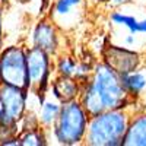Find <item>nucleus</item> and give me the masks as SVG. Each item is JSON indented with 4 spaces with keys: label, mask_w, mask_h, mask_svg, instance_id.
I'll use <instances>...</instances> for the list:
<instances>
[{
    "label": "nucleus",
    "mask_w": 146,
    "mask_h": 146,
    "mask_svg": "<svg viewBox=\"0 0 146 146\" xmlns=\"http://www.w3.org/2000/svg\"><path fill=\"white\" fill-rule=\"evenodd\" d=\"M133 98L126 91L121 76L105 63L96 64L92 75L82 82L79 102L89 117L108 110H120ZM135 100V98H133Z\"/></svg>",
    "instance_id": "f257e3e1"
},
{
    "label": "nucleus",
    "mask_w": 146,
    "mask_h": 146,
    "mask_svg": "<svg viewBox=\"0 0 146 146\" xmlns=\"http://www.w3.org/2000/svg\"><path fill=\"white\" fill-rule=\"evenodd\" d=\"M129 115L120 110H108L89 117L85 143L95 146H118L123 145L129 129Z\"/></svg>",
    "instance_id": "f03ea898"
},
{
    "label": "nucleus",
    "mask_w": 146,
    "mask_h": 146,
    "mask_svg": "<svg viewBox=\"0 0 146 146\" xmlns=\"http://www.w3.org/2000/svg\"><path fill=\"white\" fill-rule=\"evenodd\" d=\"M89 121V114L79 101L63 102L53 124V133L58 143L62 145H76L85 139Z\"/></svg>",
    "instance_id": "7ed1b4c3"
},
{
    "label": "nucleus",
    "mask_w": 146,
    "mask_h": 146,
    "mask_svg": "<svg viewBox=\"0 0 146 146\" xmlns=\"http://www.w3.org/2000/svg\"><path fill=\"white\" fill-rule=\"evenodd\" d=\"M0 78L3 83L29 91L27 50L19 45H12L0 51Z\"/></svg>",
    "instance_id": "20e7f679"
},
{
    "label": "nucleus",
    "mask_w": 146,
    "mask_h": 146,
    "mask_svg": "<svg viewBox=\"0 0 146 146\" xmlns=\"http://www.w3.org/2000/svg\"><path fill=\"white\" fill-rule=\"evenodd\" d=\"M28 62V76H29V91L41 95L45 92L50 78V54L38 47L27 50Z\"/></svg>",
    "instance_id": "39448f33"
},
{
    "label": "nucleus",
    "mask_w": 146,
    "mask_h": 146,
    "mask_svg": "<svg viewBox=\"0 0 146 146\" xmlns=\"http://www.w3.org/2000/svg\"><path fill=\"white\" fill-rule=\"evenodd\" d=\"M28 92L29 91L13 86V85L3 82L0 83V104L5 113L16 123L25 117Z\"/></svg>",
    "instance_id": "423d86ee"
},
{
    "label": "nucleus",
    "mask_w": 146,
    "mask_h": 146,
    "mask_svg": "<svg viewBox=\"0 0 146 146\" xmlns=\"http://www.w3.org/2000/svg\"><path fill=\"white\" fill-rule=\"evenodd\" d=\"M102 56L104 63L115 70L118 75H126V73L139 69V54L130 51L129 48H123L118 45H107L102 51Z\"/></svg>",
    "instance_id": "0eeeda50"
},
{
    "label": "nucleus",
    "mask_w": 146,
    "mask_h": 146,
    "mask_svg": "<svg viewBox=\"0 0 146 146\" xmlns=\"http://www.w3.org/2000/svg\"><path fill=\"white\" fill-rule=\"evenodd\" d=\"M34 45L47 51L48 54H53L57 51L58 47V34H57V25L51 22L42 21L34 29Z\"/></svg>",
    "instance_id": "6e6552de"
},
{
    "label": "nucleus",
    "mask_w": 146,
    "mask_h": 146,
    "mask_svg": "<svg viewBox=\"0 0 146 146\" xmlns=\"http://www.w3.org/2000/svg\"><path fill=\"white\" fill-rule=\"evenodd\" d=\"M83 0H56L53 6V21L56 25L75 23L79 18Z\"/></svg>",
    "instance_id": "1a4fd4ad"
},
{
    "label": "nucleus",
    "mask_w": 146,
    "mask_h": 146,
    "mask_svg": "<svg viewBox=\"0 0 146 146\" xmlns=\"http://www.w3.org/2000/svg\"><path fill=\"white\" fill-rule=\"evenodd\" d=\"M80 89H82V82H79L76 78H72V76L60 75L53 83V94L62 102L75 101L76 98H79Z\"/></svg>",
    "instance_id": "9d476101"
},
{
    "label": "nucleus",
    "mask_w": 146,
    "mask_h": 146,
    "mask_svg": "<svg viewBox=\"0 0 146 146\" xmlns=\"http://www.w3.org/2000/svg\"><path fill=\"white\" fill-rule=\"evenodd\" d=\"M126 146H146V114L135 117L126 131L123 140Z\"/></svg>",
    "instance_id": "9b49d317"
},
{
    "label": "nucleus",
    "mask_w": 146,
    "mask_h": 146,
    "mask_svg": "<svg viewBox=\"0 0 146 146\" xmlns=\"http://www.w3.org/2000/svg\"><path fill=\"white\" fill-rule=\"evenodd\" d=\"M111 22L114 25L123 27L126 28L130 34H143L146 35V18L143 19H137L136 16L129 15V13H123V12H113L110 16Z\"/></svg>",
    "instance_id": "f8f14e48"
},
{
    "label": "nucleus",
    "mask_w": 146,
    "mask_h": 146,
    "mask_svg": "<svg viewBox=\"0 0 146 146\" xmlns=\"http://www.w3.org/2000/svg\"><path fill=\"white\" fill-rule=\"evenodd\" d=\"M121 80L126 91L130 94V96L136 98L140 94H143V91L146 89V72L145 70H133L126 75H120Z\"/></svg>",
    "instance_id": "ddd939ff"
},
{
    "label": "nucleus",
    "mask_w": 146,
    "mask_h": 146,
    "mask_svg": "<svg viewBox=\"0 0 146 146\" xmlns=\"http://www.w3.org/2000/svg\"><path fill=\"white\" fill-rule=\"evenodd\" d=\"M62 110V105L54 101H45L41 105V111H40V124L44 127L53 126L56 118L58 117V113Z\"/></svg>",
    "instance_id": "4468645a"
},
{
    "label": "nucleus",
    "mask_w": 146,
    "mask_h": 146,
    "mask_svg": "<svg viewBox=\"0 0 146 146\" xmlns=\"http://www.w3.org/2000/svg\"><path fill=\"white\" fill-rule=\"evenodd\" d=\"M21 145H31V146H40L45 145L44 136L41 133V129H31V130H23V135L19 136Z\"/></svg>",
    "instance_id": "2eb2a0df"
},
{
    "label": "nucleus",
    "mask_w": 146,
    "mask_h": 146,
    "mask_svg": "<svg viewBox=\"0 0 146 146\" xmlns=\"http://www.w3.org/2000/svg\"><path fill=\"white\" fill-rule=\"evenodd\" d=\"M76 67H78V62H75V60H73L72 57H69V56L60 57L58 63H57L58 75H62V76H72V78H75Z\"/></svg>",
    "instance_id": "dca6fc26"
},
{
    "label": "nucleus",
    "mask_w": 146,
    "mask_h": 146,
    "mask_svg": "<svg viewBox=\"0 0 146 146\" xmlns=\"http://www.w3.org/2000/svg\"><path fill=\"white\" fill-rule=\"evenodd\" d=\"M130 0H110V3H111L113 6H123L126 3H129Z\"/></svg>",
    "instance_id": "f3484780"
},
{
    "label": "nucleus",
    "mask_w": 146,
    "mask_h": 146,
    "mask_svg": "<svg viewBox=\"0 0 146 146\" xmlns=\"http://www.w3.org/2000/svg\"><path fill=\"white\" fill-rule=\"evenodd\" d=\"M0 42H2V21H0Z\"/></svg>",
    "instance_id": "a211bd4d"
},
{
    "label": "nucleus",
    "mask_w": 146,
    "mask_h": 146,
    "mask_svg": "<svg viewBox=\"0 0 146 146\" xmlns=\"http://www.w3.org/2000/svg\"><path fill=\"white\" fill-rule=\"evenodd\" d=\"M0 83H2V78H0Z\"/></svg>",
    "instance_id": "6ab92c4d"
},
{
    "label": "nucleus",
    "mask_w": 146,
    "mask_h": 146,
    "mask_svg": "<svg viewBox=\"0 0 146 146\" xmlns=\"http://www.w3.org/2000/svg\"><path fill=\"white\" fill-rule=\"evenodd\" d=\"M104 2H107V0H104Z\"/></svg>",
    "instance_id": "aec40b11"
}]
</instances>
